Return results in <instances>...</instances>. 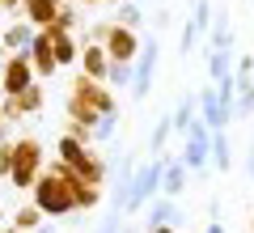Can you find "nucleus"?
<instances>
[{
    "label": "nucleus",
    "mask_w": 254,
    "mask_h": 233,
    "mask_svg": "<svg viewBox=\"0 0 254 233\" xmlns=\"http://www.w3.org/2000/svg\"><path fill=\"white\" fill-rule=\"evenodd\" d=\"M250 178H254V144H250Z\"/></svg>",
    "instance_id": "nucleus-33"
},
{
    "label": "nucleus",
    "mask_w": 254,
    "mask_h": 233,
    "mask_svg": "<svg viewBox=\"0 0 254 233\" xmlns=\"http://www.w3.org/2000/svg\"><path fill=\"white\" fill-rule=\"evenodd\" d=\"M106 55H110V64H131L140 55V43H136V30H127V26H110V34H106Z\"/></svg>",
    "instance_id": "nucleus-4"
},
{
    "label": "nucleus",
    "mask_w": 254,
    "mask_h": 233,
    "mask_svg": "<svg viewBox=\"0 0 254 233\" xmlns=\"http://www.w3.org/2000/svg\"><path fill=\"white\" fill-rule=\"evenodd\" d=\"M21 9V0H0V13H17Z\"/></svg>",
    "instance_id": "nucleus-30"
},
{
    "label": "nucleus",
    "mask_w": 254,
    "mask_h": 233,
    "mask_svg": "<svg viewBox=\"0 0 254 233\" xmlns=\"http://www.w3.org/2000/svg\"><path fill=\"white\" fill-rule=\"evenodd\" d=\"M0 34H4V30H0ZM0 47H4V43H0Z\"/></svg>",
    "instance_id": "nucleus-39"
},
{
    "label": "nucleus",
    "mask_w": 254,
    "mask_h": 233,
    "mask_svg": "<svg viewBox=\"0 0 254 233\" xmlns=\"http://www.w3.org/2000/svg\"><path fill=\"white\" fill-rule=\"evenodd\" d=\"M0 221H4V212H0Z\"/></svg>",
    "instance_id": "nucleus-38"
},
{
    "label": "nucleus",
    "mask_w": 254,
    "mask_h": 233,
    "mask_svg": "<svg viewBox=\"0 0 254 233\" xmlns=\"http://www.w3.org/2000/svg\"><path fill=\"white\" fill-rule=\"evenodd\" d=\"M195 34H199L195 26H187V30H182V51H190V47H195Z\"/></svg>",
    "instance_id": "nucleus-29"
},
{
    "label": "nucleus",
    "mask_w": 254,
    "mask_h": 233,
    "mask_svg": "<svg viewBox=\"0 0 254 233\" xmlns=\"http://www.w3.org/2000/svg\"><path fill=\"white\" fill-rule=\"evenodd\" d=\"M106 77H110L115 85H131V81H136V72H131V64H110V72H106Z\"/></svg>",
    "instance_id": "nucleus-25"
},
{
    "label": "nucleus",
    "mask_w": 254,
    "mask_h": 233,
    "mask_svg": "<svg viewBox=\"0 0 254 233\" xmlns=\"http://www.w3.org/2000/svg\"><path fill=\"white\" fill-rule=\"evenodd\" d=\"M34 233H55V225H38V229Z\"/></svg>",
    "instance_id": "nucleus-32"
},
{
    "label": "nucleus",
    "mask_w": 254,
    "mask_h": 233,
    "mask_svg": "<svg viewBox=\"0 0 254 233\" xmlns=\"http://www.w3.org/2000/svg\"><path fill=\"white\" fill-rule=\"evenodd\" d=\"M0 106H4V119H13V123H17V119H26V115H38V110H43V85H30V89L4 98Z\"/></svg>",
    "instance_id": "nucleus-7"
},
{
    "label": "nucleus",
    "mask_w": 254,
    "mask_h": 233,
    "mask_svg": "<svg viewBox=\"0 0 254 233\" xmlns=\"http://www.w3.org/2000/svg\"><path fill=\"white\" fill-rule=\"evenodd\" d=\"M208 233H225V229H220V225H208Z\"/></svg>",
    "instance_id": "nucleus-34"
},
{
    "label": "nucleus",
    "mask_w": 254,
    "mask_h": 233,
    "mask_svg": "<svg viewBox=\"0 0 254 233\" xmlns=\"http://www.w3.org/2000/svg\"><path fill=\"white\" fill-rule=\"evenodd\" d=\"M161 174H165L161 161H153V165H144V170H140V178L131 182V195H127V212H140V208L153 199V191L161 187Z\"/></svg>",
    "instance_id": "nucleus-5"
},
{
    "label": "nucleus",
    "mask_w": 254,
    "mask_h": 233,
    "mask_svg": "<svg viewBox=\"0 0 254 233\" xmlns=\"http://www.w3.org/2000/svg\"><path fill=\"white\" fill-rule=\"evenodd\" d=\"M208 72H212V81L229 77V51H212V60H208Z\"/></svg>",
    "instance_id": "nucleus-21"
},
{
    "label": "nucleus",
    "mask_w": 254,
    "mask_h": 233,
    "mask_svg": "<svg viewBox=\"0 0 254 233\" xmlns=\"http://www.w3.org/2000/svg\"><path fill=\"white\" fill-rule=\"evenodd\" d=\"M85 4H98V0H85Z\"/></svg>",
    "instance_id": "nucleus-36"
},
{
    "label": "nucleus",
    "mask_w": 254,
    "mask_h": 233,
    "mask_svg": "<svg viewBox=\"0 0 254 233\" xmlns=\"http://www.w3.org/2000/svg\"><path fill=\"white\" fill-rule=\"evenodd\" d=\"M148 233H174V225H148Z\"/></svg>",
    "instance_id": "nucleus-31"
},
{
    "label": "nucleus",
    "mask_w": 254,
    "mask_h": 233,
    "mask_svg": "<svg viewBox=\"0 0 254 233\" xmlns=\"http://www.w3.org/2000/svg\"><path fill=\"white\" fill-rule=\"evenodd\" d=\"M178 221V208H174V199L165 195V199H157L153 208H148V225H174Z\"/></svg>",
    "instance_id": "nucleus-16"
},
{
    "label": "nucleus",
    "mask_w": 254,
    "mask_h": 233,
    "mask_svg": "<svg viewBox=\"0 0 254 233\" xmlns=\"http://www.w3.org/2000/svg\"><path fill=\"white\" fill-rule=\"evenodd\" d=\"M212 161H216V170H229V165H233V157H229V140H225V132H216V136H212Z\"/></svg>",
    "instance_id": "nucleus-17"
},
{
    "label": "nucleus",
    "mask_w": 254,
    "mask_h": 233,
    "mask_svg": "<svg viewBox=\"0 0 254 233\" xmlns=\"http://www.w3.org/2000/svg\"><path fill=\"white\" fill-rule=\"evenodd\" d=\"M26 55H30V64H34V77H51L60 64H55V47H51V34L47 30H38L34 34V43L26 47Z\"/></svg>",
    "instance_id": "nucleus-9"
},
{
    "label": "nucleus",
    "mask_w": 254,
    "mask_h": 233,
    "mask_svg": "<svg viewBox=\"0 0 254 233\" xmlns=\"http://www.w3.org/2000/svg\"><path fill=\"white\" fill-rule=\"evenodd\" d=\"M0 123H4V106H0Z\"/></svg>",
    "instance_id": "nucleus-35"
},
{
    "label": "nucleus",
    "mask_w": 254,
    "mask_h": 233,
    "mask_svg": "<svg viewBox=\"0 0 254 233\" xmlns=\"http://www.w3.org/2000/svg\"><path fill=\"white\" fill-rule=\"evenodd\" d=\"M157 55H161V47L148 38V43H140V55H136V81H131V89H136V98H144L148 85H153V68H157Z\"/></svg>",
    "instance_id": "nucleus-8"
},
{
    "label": "nucleus",
    "mask_w": 254,
    "mask_h": 233,
    "mask_svg": "<svg viewBox=\"0 0 254 233\" xmlns=\"http://www.w3.org/2000/svg\"><path fill=\"white\" fill-rule=\"evenodd\" d=\"M64 4H68V0H21V13H26V21L34 30H47L55 17H60Z\"/></svg>",
    "instance_id": "nucleus-10"
},
{
    "label": "nucleus",
    "mask_w": 254,
    "mask_h": 233,
    "mask_svg": "<svg viewBox=\"0 0 254 233\" xmlns=\"http://www.w3.org/2000/svg\"><path fill=\"white\" fill-rule=\"evenodd\" d=\"M119 26L140 30V4H119Z\"/></svg>",
    "instance_id": "nucleus-22"
},
{
    "label": "nucleus",
    "mask_w": 254,
    "mask_h": 233,
    "mask_svg": "<svg viewBox=\"0 0 254 233\" xmlns=\"http://www.w3.org/2000/svg\"><path fill=\"white\" fill-rule=\"evenodd\" d=\"M81 64H85V77H93V81H102L110 72V55H106V47H98V43L81 47Z\"/></svg>",
    "instance_id": "nucleus-12"
},
{
    "label": "nucleus",
    "mask_w": 254,
    "mask_h": 233,
    "mask_svg": "<svg viewBox=\"0 0 254 233\" xmlns=\"http://www.w3.org/2000/svg\"><path fill=\"white\" fill-rule=\"evenodd\" d=\"M0 178H13V144L0 140Z\"/></svg>",
    "instance_id": "nucleus-26"
},
{
    "label": "nucleus",
    "mask_w": 254,
    "mask_h": 233,
    "mask_svg": "<svg viewBox=\"0 0 254 233\" xmlns=\"http://www.w3.org/2000/svg\"><path fill=\"white\" fill-rule=\"evenodd\" d=\"M229 43H233V30H229V21L220 17L216 26H212V47H216V51H229Z\"/></svg>",
    "instance_id": "nucleus-20"
},
{
    "label": "nucleus",
    "mask_w": 254,
    "mask_h": 233,
    "mask_svg": "<svg viewBox=\"0 0 254 233\" xmlns=\"http://www.w3.org/2000/svg\"><path fill=\"white\" fill-rule=\"evenodd\" d=\"M208 157H212V136H208V127H203V123H190V127H187V153H182V161H187L190 170H203Z\"/></svg>",
    "instance_id": "nucleus-6"
},
{
    "label": "nucleus",
    "mask_w": 254,
    "mask_h": 233,
    "mask_svg": "<svg viewBox=\"0 0 254 233\" xmlns=\"http://www.w3.org/2000/svg\"><path fill=\"white\" fill-rule=\"evenodd\" d=\"M161 191H165L170 199L187 191V161H170V165H165V174H161Z\"/></svg>",
    "instance_id": "nucleus-14"
},
{
    "label": "nucleus",
    "mask_w": 254,
    "mask_h": 233,
    "mask_svg": "<svg viewBox=\"0 0 254 233\" xmlns=\"http://www.w3.org/2000/svg\"><path fill=\"white\" fill-rule=\"evenodd\" d=\"M85 187H89V182H81L64 161H55L51 170L38 174L34 204H38V212H43V216H68V212H76V199H81Z\"/></svg>",
    "instance_id": "nucleus-1"
},
{
    "label": "nucleus",
    "mask_w": 254,
    "mask_h": 233,
    "mask_svg": "<svg viewBox=\"0 0 254 233\" xmlns=\"http://www.w3.org/2000/svg\"><path fill=\"white\" fill-rule=\"evenodd\" d=\"M34 34H38V30L30 26L26 17H21V21H9V26H4V34H0V43H4V51H26V47L34 43Z\"/></svg>",
    "instance_id": "nucleus-11"
},
{
    "label": "nucleus",
    "mask_w": 254,
    "mask_h": 233,
    "mask_svg": "<svg viewBox=\"0 0 254 233\" xmlns=\"http://www.w3.org/2000/svg\"><path fill=\"white\" fill-rule=\"evenodd\" d=\"M38 170H43V144L34 140V136H26V140L13 144V187H34Z\"/></svg>",
    "instance_id": "nucleus-2"
},
{
    "label": "nucleus",
    "mask_w": 254,
    "mask_h": 233,
    "mask_svg": "<svg viewBox=\"0 0 254 233\" xmlns=\"http://www.w3.org/2000/svg\"><path fill=\"white\" fill-rule=\"evenodd\" d=\"M136 4H144V0H136Z\"/></svg>",
    "instance_id": "nucleus-37"
},
{
    "label": "nucleus",
    "mask_w": 254,
    "mask_h": 233,
    "mask_svg": "<svg viewBox=\"0 0 254 233\" xmlns=\"http://www.w3.org/2000/svg\"><path fill=\"white\" fill-rule=\"evenodd\" d=\"M47 34H51V47H55V64H72L76 55H81V47H76V38L72 34H64V30H55V26H47Z\"/></svg>",
    "instance_id": "nucleus-13"
},
{
    "label": "nucleus",
    "mask_w": 254,
    "mask_h": 233,
    "mask_svg": "<svg viewBox=\"0 0 254 233\" xmlns=\"http://www.w3.org/2000/svg\"><path fill=\"white\" fill-rule=\"evenodd\" d=\"M76 21H81V13H76L72 4H64V9H60V17H55L51 26H55V30H64V34H72V30H76Z\"/></svg>",
    "instance_id": "nucleus-19"
},
{
    "label": "nucleus",
    "mask_w": 254,
    "mask_h": 233,
    "mask_svg": "<svg viewBox=\"0 0 254 233\" xmlns=\"http://www.w3.org/2000/svg\"><path fill=\"white\" fill-rule=\"evenodd\" d=\"M190 123H195V98H182V106L174 110V127H178V132H187Z\"/></svg>",
    "instance_id": "nucleus-18"
},
{
    "label": "nucleus",
    "mask_w": 254,
    "mask_h": 233,
    "mask_svg": "<svg viewBox=\"0 0 254 233\" xmlns=\"http://www.w3.org/2000/svg\"><path fill=\"white\" fill-rule=\"evenodd\" d=\"M115 127H119V119H115V115H102V119H98V127H93V140L106 144L110 136H115Z\"/></svg>",
    "instance_id": "nucleus-24"
},
{
    "label": "nucleus",
    "mask_w": 254,
    "mask_h": 233,
    "mask_svg": "<svg viewBox=\"0 0 254 233\" xmlns=\"http://www.w3.org/2000/svg\"><path fill=\"white\" fill-rule=\"evenodd\" d=\"M170 127H174V119H170V115L157 123V132H153V149H157V153H161V144H165V136H170Z\"/></svg>",
    "instance_id": "nucleus-27"
},
{
    "label": "nucleus",
    "mask_w": 254,
    "mask_h": 233,
    "mask_svg": "<svg viewBox=\"0 0 254 233\" xmlns=\"http://www.w3.org/2000/svg\"><path fill=\"white\" fill-rule=\"evenodd\" d=\"M102 233H123V221H119V208H110V216L102 221Z\"/></svg>",
    "instance_id": "nucleus-28"
},
{
    "label": "nucleus",
    "mask_w": 254,
    "mask_h": 233,
    "mask_svg": "<svg viewBox=\"0 0 254 233\" xmlns=\"http://www.w3.org/2000/svg\"><path fill=\"white\" fill-rule=\"evenodd\" d=\"M110 4H119V0H110Z\"/></svg>",
    "instance_id": "nucleus-40"
},
{
    "label": "nucleus",
    "mask_w": 254,
    "mask_h": 233,
    "mask_svg": "<svg viewBox=\"0 0 254 233\" xmlns=\"http://www.w3.org/2000/svg\"><path fill=\"white\" fill-rule=\"evenodd\" d=\"M30 85H34V64H30L26 51H13L4 60V72H0V89H4V98H13V93L30 89Z\"/></svg>",
    "instance_id": "nucleus-3"
},
{
    "label": "nucleus",
    "mask_w": 254,
    "mask_h": 233,
    "mask_svg": "<svg viewBox=\"0 0 254 233\" xmlns=\"http://www.w3.org/2000/svg\"><path fill=\"white\" fill-rule=\"evenodd\" d=\"M190 26H195V30H208L212 26V4H208V0H195V17H190Z\"/></svg>",
    "instance_id": "nucleus-23"
},
{
    "label": "nucleus",
    "mask_w": 254,
    "mask_h": 233,
    "mask_svg": "<svg viewBox=\"0 0 254 233\" xmlns=\"http://www.w3.org/2000/svg\"><path fill=\"white\" fill-rule=\"evenodd\" d=\"M38 225H43V212H38V204L17 208V216H13V229H17V233H34Z\"/></svg>",
    "instance_id": "nucleus-15"
}]
</instances>
